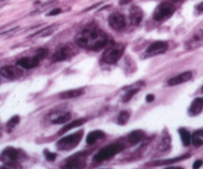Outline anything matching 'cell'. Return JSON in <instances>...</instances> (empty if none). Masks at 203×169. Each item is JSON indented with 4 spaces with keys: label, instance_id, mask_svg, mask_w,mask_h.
<instances>
[{
    "label": "cell",
    "instance_id": "cell-1",
    "mask_svg": "<svg viewBox=\"0 0 203 169\" xmlns=\"http://www.w3.org/2000/svg\"><path fill=\"white\" fill-rule=\"evenodd\" d=\"M76 45L89 51H99L108 45V37L101 28L91 23L76 35Z\"/></svg>",
    "mask_w": 203,
    "mask_h": 169
},
{
    "label": "cell",
    "instance_id": "cell-2",
    "mask_svg": "<svg viewBox=\"0 0 203 169\" xmlns=\"http://www.w3.org/2000/svg\"><path fill=\"white\" fill-rule=\"evenodd\" d=\"M125 52V45L119 43H114L103 53L102 61L106 64L114 65L122 58Z\"/></svg>",
    "mask_w": 203,
    "mask_h": 169
},
{
    "label": "cell",
    "instance_id": "cell-3",
    "mask_svg": "<svg viewBox=\"0 0 203 169\" xmlns=\"http://www.w3.org/2000/svg\"><path fill=\"white\" fill-rule=\"evenodd\" d=\"M125 148V145L121 142H117L110 144L108 146L102 148L98 153L94 156V160L96 162H103L106 160H108L111 157H114L116 154L122 152Z\"/></svg>",
    "mask_w": 203,
    "mask_h": 169
},
{
    "label": "cell",
    "instance_id": "cell-4",
    "mask_svg": "<svg viewBox=\"0 0 203 169\" xmlns=\"http://www.w3.org/2000/svg\"><path fill=\"white\" fill-rule=\"evenodd\" d=\"M83 136H84V131L80 130L78 132L72 133L70 135L63 137V138H61L57 142V148L59 150H64V151L73 149V148H75L81 142Z\"/></svg>",
    "mask_w": 203,
    "mask_h": 169
},
{
    "label": "cell",
    "instance_id": "cell-5",
    "mask_svg": "<svg viewBox=\"0 0 203 169\" xmlns=\"http://www.w3.org/2000/svg\"><path fill=\"white\" fill-rule=\"evenodd\" d=\"M175 12V7L171 2L163 1L160 4L157 5V7L154 9L153 12V19L157 22H163L169 19L173 13Z\"/></svg>",
    "mask_w": 203,
    "mask_h": 169
},
{
    "label": "cell",
    "instance_id": "cell-6",
    "mask_svg": "<svg viewBox=\"0 0 203 169\" xmlns=\"http://www.w3.org/2000/svg\"><path fill=\"white\" fill-rule=\"evenodd\" d=\"M23 155L24 153L22 150L14 147H7L2 151L0 160L6 165H13L23 158Z\"/></svg>",
    "mask_w": 203,
    "mask_h": 169
},
{
    "label": "cell",
    "instance_id": "cell-7",
    "mask_svg": "<svg viewBox=\"0 0 203 169\" xmlns=\"http://www.w3.org/2000/svg\"><path fill=\"white\" fill-rule=\"evenodd\" d=\"M77 54L75 48L71 44H66L61 46L55 51L52 56V62H63L68 59H71Z\"/></svg>",
    "mask_w": 203,
    "mask_h": 169
},
{
    "label": "cell",
    "instance_id": "cell-8",
    "mask_svg": "<svg viewBox=\"0 0 203 169\" xmlns=\"http://www.w3.org/2000/svg\"><path fill=\"white\" fill-rule=\"evenodd\" d=\"M108 22L110 27L113 30L118 31V32H122L125 27H127V20L125 17L119 12L111 13L108 18Z\"/></svg>",
    "mask_w": 203,
    "mask_h": 169
},
{
    "label": "cell",
    "instance_id": "cell-9",
    "mask_svg": "<svg viewBox=\"0 0 203 169\" xmlns=\"http://www.w3.org/2000/svg\"><path fill=\"white\" fill-rule=\"evenodd\" d=\"M168 49V43L165 41H156L148 46V48L145 50L144 56L145 58H151V57L161 55L165 53Z\"/></svg>",
    "mask_w": 203,
    "mask_h": 169
},
{
    "label": "cell",
    "instance_id": "cell-10",
    "mask_svg": "<svg viewBox=\"0 0 203 169\" xmlns=\"http://www.w3.org/2000/svg\"><path fill=\"white\" fill-rule=\"evenodd\" d=\"M0 75L8 80H16L23 76L21 67L17 66H4L0 68Z\"/></svg>",
    "mask_w": 203,
    "mask_h": 169
},
{
    "label": "cell",
    "instance_id": "cell-11",
    "mask_svg": "<svg viewBox=\"0 0 203 169\" xmlns=\"http://www.w3.org/2000/svg\"><path fill=\"white\" fill-rule=\"evenodd\" d=\"M71 113L68 110H57L52 111L49 116L48 119L52 124H67L68 121L71 119Z\"/></svg>",
    "mask_w": 203,
    "mask_h": 169
},
{
    "label": "cell",
    "instance_id": "cell-12",
    "mask_svg": "<svg viewBox=\"0 0 203 169\" xmlns=\"http://www.w3.org/2000/svg\"><path fill=\"white\" fill-rule=\"evenodd\" d=\"M201 46H203V29L197 30L184 44L186 50H195Z\"/></svg>",
    "mask_w": 203,
    "mask_h": 169
},
{
    "label": "cell",
    "instance_id": "cell-13",
    "mask_svg": "<svg viewBox=\"0 0 203 169\" xmlns=\"http://www.w3.org/2000/svg\"><path fill=\"white\" fill-rule=\"evenodd\" d=\"M40 61H41V60L35 55L34 57H25V58L19 59L16 64L18 65L19 67L29 70V69H33V68L37 67V66L39 65Z\"/></svg>",
    "mask_w": 203,
    "mask_h": 169
},
{
    "label": "cell",
    "instance_id": "cell-14",
    "mask_svg": "<svg viewBox=\"0 0 203 169\" xmlns=\"http://www.w3.org/2000/svg\"><path fill=\"white\" fill-rule=\"evenodd\" d=\"M144 19V11L139 6H133L130 10V20L134 26H139Z\"/></svg>",
    "mask_w": 203,
    "mask_h": 169
},
{
    "label": "cell",
    "instance_id": "cell-15",
    "mask_svg": "<svg viewBox=\"0 0 203 169\" xmlns=\"http://www.w3.org/2000/svg\"><path fill=\"white\" fill-rule=\"evenodd\" d=\"M192 78V73L189 71L187 72H183V73L179 74L175 77H172L167 81V85L168 86H177L180 84H183V83L188 82L189 80Z\"/></svg>",
    "mask_w": 203,
    "mask_h": 169
},
{
    "label": "cell",
    "instance_id": "cell-16",
    "mask_svg": "<svg viewBox=\"0 0 203 169\" xmlns=\"http://www.w3.org/2000/svg\"><path fill=\"white\" fill-rule=\"evenodd\" d=\"M202 110H203V98H196L191 102L189 110H188V113L191 116H195L201 113Z\"/></svg>",
    "mask_w": 203,
    "mask_h": 169
},
{
    "label": "cell",
    "instance_id": "cell-17",
    "mask_svg": "<svg viewBox=\"0 0 203 169\" xmlns=\"http://www.w3.org/2000/svg\"><path fill=\"white\" fill-rule=\"evenodd\" d=\"M86 165V161L84 159V156H81L80 154L74 155L73 157L68 160V162L66 163L65 167L69 168H82Z\"/></svg>",
    "mask_w": 203,
    "mask_h": 169
},
{
    "label": "cell",
    "instance_id": "cell-18",
    "mask_svg": "<svg viewBox=\"0 0 203 169\" xmlns=\"http://www.w3.org/2000/svg\"><path fill=\"white\" fill-rule=\"evenodd\" d=\"M144 137H145V133L142 130H133L128 134L127 139L128 143H130L131 145H136L138 143L141 142L144 139Z\"/></svg>",
    "mask_w": 203,
    "mask_h": 169
},
{
    "label": "cell",
    "instance_id": "cell-19",
    "mask_svg": "<svg viewBox=\"0 0 203 169\" xmlns=\"http://www.w3.org/2000/svg\"><path fill=\"white\" fill-rule=\"evenodd\" d=\"M105 137V133L101 130H95L90 132L87 135V138H86V141H87V144L89 145H93L94 143H96L98 140L104 138Z\"/></svg>",
    "mask_w": 203,
    "mask_h": 169
},
{
    "label": "cell",
    "instance_id": "cell-20",
    "mask_svg": "<svg viewBox=\"0 0 203 169\" xmlns=\"http://www.w3.org/2000/svg\"><path fill=\"white\" fill-rule=\"evenodd\" d=\"M83 94H84V90L83 89H75V90L64 91V93L60 94V97L64 99H74V98H77V97L82 96Z\"/></svg>",
    "mask_w": 203,
    "mask_h": 169
},
{
    "label": "cell",
    "instance_id": "cell-21",
    "mask_svg": "<svg viewBox=\"0 0 203 169\" xmlns=\"http://www.w3.org/2000/svg\"><path fill=\"white\" fill-rule=\"evenodd\" d=\"M191 142L194 146H201L203 145V129L196 130L191 135Z\"/></svg>",
    "mask_w": 203,
    "mask_h": 169
},
{
    "label": "cell",
    "instance_id": "cell-22",
    "mask_svg": "<svg viewBox=\"0 0 203 169\" xmlns=\"http://www.w3.org/2000/svg\"><path fill=\"white\" fill-rule=\"evenodd\" d=\"M170 144H171L170 136L168 135V133H165L160 140V143L158 144V150L162 151V152H163V151H166L170 148Z\"/></svg>",
    "mask_w": 203,
    "mask_h": 169
},
{
    "label": "cell",
    "instance_id": "cell-23",
    "mask_svg": "<svg viewBox=\"0 0 203 169\" xmlns=\"http://www.w3.org/2000/svg\"><path fill=\"white\" fill-rule=\"evenodd\" d=\"M84 121H85V119H77V120H74V121H72V122H70V124H65L64 127L59 131V133L60 134L65 133V132H67V131L73 129V128L78 127H80V125H82L83 124H84Z\"/></svg>",
    "mask_w": 203,
    "mask_h": 169
},
{
    "label": "cell",
    "instance_id": "cell-24",
    "mask_svg": "<svg viewBox=\"0 0 203 169\" xmlns=\"http://www.w3.org/2000/svg\"><path fill=\"white\" fill-rule=\"evenodd\" d=\"M179 134L181 137V141L183 143L184 146H189L191 143V134L189 131L186 130L185 128H179Z\"/></svg>",
    "mask_w": 203,
    "mask_h": 169
},
{
    "label": "cell",
    "instance_id": "cell-25",
    "mask_svg": "<svg viewBox=\"0 0 203 169\" xmlns=\"http://www.w3.org/2000/svg\"><path fill=\"white\" fill-rule=\"evenodd\" d=\"M190 155L189 154H186V155H183V156H179V157H175V158H171V159H168V160H162V161H158V162H155V164L154 165H168V164H174V163H177L179 161H182V160L188 158Z\"/></svg>",
    "mask_w": 203,
    "mask_h": 169
},
{
    "label": "cell",
    "instance_id": "cell-26",
    "mask_svg": "<svg viewBox=\"0 0 203 169\" xmlns=\"http://www.w3.org/2000/svg\"><path fill=\"white\" fill-rule=\"evenodd\" d=\"M19 121H20V117L18 116H14L11 117L6 124V129L8 132H11L16 127V125L19 124Z\"/></svg>",
    "mask_w": 203,
    "mask_h": 169
},
{
    "label": "cell",
    "instance_id": "cell-27",
    "mask_svg": "<svg viewBox=\"0 0 203 169\" xmlns=\"http://www.w3.org/2000/svg\"><path fill=\"white\" fill-rule=\"evenodd\" d=\"M128 119H130V113H128V111H125V110H122V111H121V113H119L117 121H118L119 124L124 125L128 121Z\"/></svg>",
    "mask_w": 203,
    "mask_h": 169
},
{
    "label": "cell",
    "instance_id": "cell-28",
    "mask_svg": "<svg viewBox=\"0 0 203 169\" xmlns=\"http://www.w3.org/2000/svg\"><path fill=\"white\" fill-rule=\"evenodd\" d=\"M139 88H133V89H130V90H128L125 93L124 96H122V102H127L128 101H130L131 98H133L134 94H136L139 91Z\"/></svg>",
    "mask_w": 203,
    "mask_h": 169
},
{
    "label": "cell",
    "instance_id": "cell-29",
    "mask_svg": "<svg viewBox=\"0 0 203 169\" xmlns=\"http://www.w3.org/2000/svg\"><path fill=\"white\" fill-rule=\"evenodd\" d=\"M55 27L56 26H50V27H47V28H45V29H42L41 31H40V32H38V33H36L35 35L34 36H41V37H47V36H49V35H51V34H52L54 31H55Z\"/></svg>",
    "mask_w": 203,
    "mask_h": 169
},
{
    "label": "cell",
    "instance_id": "cell-30",
    "mask_svg": "<svg viewBox=\"0 0 203 169\" xmlns=\"http://www.w3.org/2000/svg\"><path fill=\"white\" fill-rule=\"evenodd\" d=\"M47 55H48V49H46V48H41V49H39L36 53V56L38 57L40 60L44 59Z\"/></svg>",
    "mask_w": 203,
    "mask_h": 169
},
{
    "label": "cell",
    "instance_id": "cell-31",
    "mask_svg": "<svg viewBox=\"0 0 203 169\" xmlns=\"http://www.w3.org/2000/svg\"><path fill=\"white\" fill-rule=\"evenodd\" d=\"M44 154H45V157H46V159L48 160V161H54V160L56 159V153L54 152H51V151H49L48 149L44 150Z\"/></svg>",
    "mask_w": 203,
    "mask_h": 169
},
{
    "label": "cell",
    "instance_id": "cell-32",
    "mask_svg": "<svg viewBox=\"0 0 203 169\" xmlns=\"http://www.w3.org/2000/svg\"><path fill=\"white\" fill-rule=\"evenodd\" d=\"M60 13H62V10L60 9V8H55V9H53L52 11H50L47 15L48 16H55V15H58V14H60Z\"/></svg>",
    "mask_w": 203,
    "mask_h": 169
},
{
    "label": "cell",
    "instance_id": "cell-33",
    "mask_svg": "<svg viewBox=\"0 0 203 169\" xmlns=\"http://www.w3.org/2000/svg\"><path fill=\"white\" fill-rule=\"evenodd\" d=\"M202 164H203L202 160H196V161L194 162V164H193V168H199V167H201Z\"/></svg>",
    "mask_w": 203,
    "mask_h": 169
},
{
    "label": "cell",
    "instance_id": "cell-34",
    "mask_svg": "<svg viewBox=\"0 0 203 169\" xmlns=\"http://www.w3.org/2000/svg\"><path fill=\"white\" fill-rule=\"evenodd\" d=\"M145 101H147V102H153V101H154V96H153V94H147V96L145 97Z\"/></svg>",
    "mask_w": 203,
    "mask_h": 169
},
{
    "label": "cell",
    "instance_id": "cell-35",
    "mask_svg": "<svg viewBox=\"0 0 203 169\" xmlns=\"http://www.w3.org/2000/svg\"><path fill=\"white\" fill-rule=\"evenodd\" d=\"M131 1H133V0H119V4H121V5H125V4H128Z\"/></svg>",
    "mask_w": 203,
    "mask_h": 169
},
{
    "label": "cell",
    "instance_id": "cell-36",
    "mask_svg": "<svg viewBox=\"0 0 203 169\" xmlns=\"http://www.w3.org/2000/svg\"><path fill=\"white\" fill-rule=\"evenodd\" d=\"M198 10H199V11H201V12H203V2L198 5Z\"/></svg>",
    "mask_w": 203,
    "mask_h": 169
},
{
    "label": "cell",
    "instance_id": "cell-37",
    "mask_svg": "<svg viewBox=\"0 0 203 169\" xmlns=\"http://www.w3.org/2000/svg\"><path fill=\"white\" fill-rule=\"evenodd\" d=\"M172 2H174V3H179V2H182L184 1V0H171Z\"/></svg>",
    "mask_w": 203,
    "mask_h": 169
},
{
    "label": "cell",
    "instance_id": "cell-38",
    "mask_svg": "<svg viewBox=\"0 0 203 169\" xmlns=\"http://www.w3.org/2000/svg\"><path fill=\"white\" fill-rule=\"evenodd\" d=\"M201 91H202V93H203V87L201 88Z\"/></svg>",
    "mask_w": 203,
    "mask_h": 169
}]
</instances>
